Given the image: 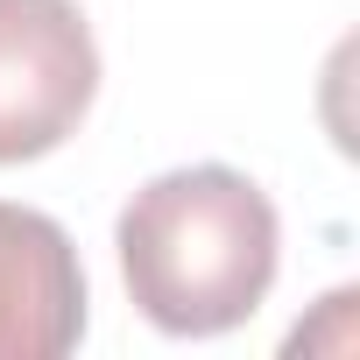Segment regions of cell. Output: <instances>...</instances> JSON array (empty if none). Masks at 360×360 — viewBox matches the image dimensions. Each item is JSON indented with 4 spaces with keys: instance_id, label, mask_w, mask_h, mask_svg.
<instances>
[{
    "instance_id": "1",
    "label": "cell",
    "mask_w": 360,
    "mask_h": 360,
    "mask_svg": "<svg viewBox=\"0 0 360 360\" xmlns=\"http://www.w3.org/2000/svg\"><path fill=\"white\" fill-rule=\"evenodd\" d=\"M120 283L134 311L169 339H219L248 325L283 262V219L248 169L184 162L120 205Z\"/></svg>"
},
{
    "instance_id": "2",
    "label": "cell",
    "mask_w": 360,
    "mask_h": 360,
    "mask_svg": "<svg viewBox=\"0 0 360 360\" xmlns=\"http://www.w3.org/2000/svg\"><path fill=\"white\" fill-rule=\"evenodd\" d=\"M99 99V43L78 0H0V169L64 148Z\"/></svg>"
},
{
    "instance_id": "3",
    "label": "cell",
    "mask_w": 360,
    "mask_h": 360,
    "mask_svg": "<svg viewBox=\"0 0 360 360\" xmlns=\"http://www.w3.org/2000/svg\"><path fill=\"white\" fill-rule=\"evenodd\" d=\"M85 262L71 233L0 198V360H64L85 339Z\"/></svg>"
}]
</instances>
